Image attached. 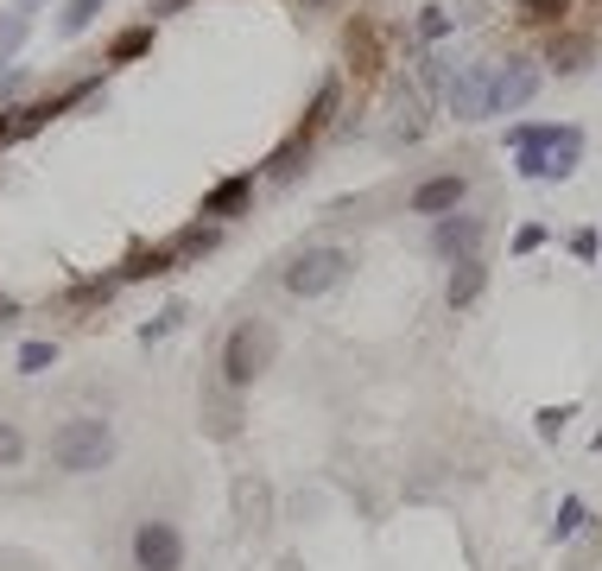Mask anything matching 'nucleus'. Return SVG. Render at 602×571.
<instances>
[{
	"label": "nucleus",
	"instance_id": "obj_1",
	"mask_svg": "<svg viewBox=\"0 0 602 571\" xmlns=\"http://www.w3.org/2000/svg\"><path fill=\"white\" fill-rule=\"evenodd\" d=\"M507 147L521 152V178H539V185H552V178H570L577 172V159H584V127H559V121H521V127H507Z\"/></svg>",
	"mask_w": 602,
	"mask_h": 571
},
{
	"label": "nucleus",
	"instance_id": "obj_2",
	"mask_svg": "<svg viewBox=\"0 0 602 571\" xmlns=\"http://www.w3.org/2000/svg\"><path fill=\"white\" fill-rule=\"evenodd\" d=\"M109 457H114L109 419H64V425L51 432V463H58V470H71V476H89V470H102Z\"/></svg>",
	"mask_w": 602,
	"mask_h": 571
},
{
	"label": "nucleus",
	"instance_id": "obj_3",
	"mask_svg": "<svg viewBox=\"0 0 602 571\" xmlns=\"http://www.w3.org/2000/svg\"><path fill=\"white\" fill-rule=\"evenodd\" d=\"M273 349H279L273 324L241 318V324L228 331V343H223V381H228V387H254V381L273 369Z\"/></svg>",
	"mask_w": 602,
	"mask_h": 571
},
{
	"label": "nucleus",
	"instance_id": "obj_4",
	"mask_svg": "<svg viewBox=\"0 0 602 571\" xmlns=\"http://www.w3.org/2000/svg\"><path fill=\"white\" fill-rule=\"evenodd\" d=\"M349 248H304L299 261L286 266V293L292 299H317V293H330V286H342V273H349Z\"/></svg>",
	"mask_w": 602,
	"mask_h": 571
},
{
	"label": "nucleus",
	"instance_id": "obj_5",
	"mask_svg": "<svg viewBox=\"0 0 602 571\" xmlns=\"http://www.w3.org/2000/svg\"><path fill=\"white\" fill-rule=\"evenodd\" d=\"M539 96V71L532 64H489V96H482V114H514Z\"/></svg>",
	"mask_w": 602,
	"mask_h": 571
},
{
	"label": "nucleus",
	"instance_id": "obj_6",
	"mask_svg": "<svg viewBox=\"0 0 602 571\" xmlns=\"http://www.w3.org/2000/svg\"><path fill=\"white\" fill-rule=\"evenodd\" d=\"M134 566L140 571H178L185 566V539L172 521H140L134 527Z\"/></svg>",
	"mask_w": 602,
	"mask_h": 571
},
{
	"label": "nucleus",
	"instance_id": "obj_7",
	"mask_svg": "<svg viewBox=\"0 0 602 571\" xmlns=\"http://www.w3.org/2000/svg\"><path fill=\"white\" fill-rule=\"evenodd\" d=\"M463 197H469V178L463 172H438V178H425L413 190V216H451V210H463Z\"/></svg>",
	"mask_w": 602,
	"mask_h": 571
},
{
	"label": "nucleus",
	"instance_id": "obj_8",
	"mask_svg": "<svg viewBox=\"0 0 602 571\" xmlns=\"http://www.w3.org/2000/svg\"><path fill=\"white\" fill-rule=\"evenodd\" d=\"M431 248L444 255V261H476V248H482V223L476 216H438V228H431Z\"/></svg>",
	"mask_w": 602,
	"mask_h": 571
},
{
	"label": "nucleus",
	"instance_id": "obj_9",
	"mask_svg": "<svg viewBox=\"0 0 602 571\" xmlns=\"http://www.w3.org/2000/svg\"><path fill=\"white\" fill-rule=\"evenodd\" d=\"M482 96H489V64H469V71L451 76V109H456V121H489V114H482Z\"/></svg>",
	"mask_w": 602,
	"mask_h": 571
},
{
	"label": "nucleus",
	"instance_id": "obj_10",
	"mask_svg": "<svg viewBox=\"0 0 602 571\" xmlns=\"http://www.w3.org/2000/svg\"><path fill=\"white\" fill-rule=\"evenodd\" d=\"M482 286H489V266H482V255H476V261H456V266H451V286H444L451 311H469V305L482 299Z\"/></svg>",
	"mask_w": 602,
	"mask_h": 571
},
{
	"label": "nucleus",
	"instance_id": "obj_11",
	"mask_svg": "<svg viewBox=\"0 0 602 571\" xmlns=\"http://www.w3.org/2000/svg\"><path fill=\"white\" fill-rule=\"evenodd\" d=\"M590 58H597V45L590 38H577V33H565V38H552V51H545V64L559 76H577V71H590Z\"/></svg>",
	"mask_w": 602,
	"mask_h": 571
},
{
	"label": "nucleus",
	"instance_id": "obj_12",
	"mask_svg": "<svg viewBox=\"0 0 602 571\" xmlns=\"http://www.w3.org/2000/svg\"><path fill=\"white\" fill-rule=\"evenodd\" d=\"M266 508H273L266 483L261 476H241V483H235V521H241V527H266Z\"/></svg>",
	"mask_w": 602,
	"mask_h": 571
},
{
	"label": "nucleus",
	"instance_id": "obj_13",
	"mask_svg": "<svg viewBox=\"0 0 602 571\" xmlns=\"http://www.w3.org/2000/svg\"><path fill=\"white\" fill-rule=\"evenodd\" d=\"M349 58H355V71H362V76L380 71V38H375L368 20H355V26H349Z\"/></svg>",
	"mask_w": 602,
	"mask_h": 571
},
{
	"label": "nucleus",
	"instance_id": "obj_14",
	"mask_svg": "<svg viewBox=\"0 0 602 571\" xmlns=\"http://www.w3.org/2000/svg\"><path fill=\"white\" fill-rule=\"evenodd\" d=\"M330 114H337V83H324V89H317V102H311V114H304V127H299V140H292V147H311V140L324 134V121H330Z\"/></svg>",
	"mask_w": 602,
	"mask_h": 571
},
{
	"label": "nucleus",
	"instance_id": "obj_15",
	"mask_svg": "<svg viewBox=\"0 0 602 571\" xmlns=\"http://www.w3.org/2000/svg\"><path fill=\"white\" fill-rule=\"evenodd\" d=\"M570 0H521V20L527 26H565Z\"/></svg>",
	"mask_w": 602,
	"mask_h": 571
},
{
	"label": "nucleus",
	"instance_id": "obj_16",
	"mask_svg": "<svg viewBox=\"0 0 602 571\" xmlns=\"http://www.w3.org/2000/svg\"><path fill=\"white\" fill-rule=\"evenodd\" d=\"M248 185H254V178H228V185H216L210 190V203H203V216H228V210L248 197Z\"/></svg>",
	"mask_w": 602,
	"mask_h": 571
},
{
	"label": "nucleus",
	"instance_id": "obj_17",
	"mask_svg": "<svg viewBox=\"0 0 602 571\" xmlns=\"http://www.w3.org/2000/svg\"><path fill=\"white\" fill-rule=\"evenodd\" d=\"M147 45H152V26H134V33H121V38H114V51H109V58H114V64H127V58H140Z\"/></svg>",
	"mask_w": 602,
	"mask_h": 571
},
{
	"label": "nucleus",
	"instance_id": "obj_18",
	"mask_svg": "<svg viewBox=\"0 0 602 571\" xmlns=\"http://www.w3.org/2000/svg\"><path fill=\"white\" fill-rule=\"evenodd\" d=\"M584 521H590V508H584V501H577V495H570L565 508H559V521H552V539H570V533L584 527Z\"/></svg>",
	"mask_w": 602,
	"mask_h": 571
},
{
	"label": "nucleus",
	"instance_id": "obj_19",
	"mask_svg": "<svg viewBox=\"0 0 602 571\" xmlns=\"http://www.w3.org/2000/svg\"><path fill=\"white\" fill-rule=\"evenodd\" d=\"M20 38H26V13H7V20H0V64L20 51Z\"/></svg>",
	"mask_w": 602,
	"mask_h": 571
},
{
	"label": "nucleus",
	"instance_id": "obj_20",
	"mask_svg": "<svg viewBox=\"0 0 602 571\" xmlns=\"http://www.w3.org/2000/svg\"><path fill=\"white\" fill-rule=\"evenodd\" d=\"M20 451H26L20 425H7V419H0V470H13V463H20Z\"/></svg>",
	"mask_w": 602,
	"mask_h": 571
},
{
	"label": "nucleus",
	"instance_id": "obj_21",
	"mask_svg": "<svg viewBox=\"0 0 602 571\" xmlns=\"http://www.w3.org/2000/svg\"><path fill=\"white\" fill-rule=\"evenodd\" d=\"M96 13H102V0H71V7H64V33H83Z\"/></svg>",
	"mask_w": 602,
	"mask_h": 571
},
{
	"label": "nucleus",
	"instance_id": "obj_22",
	"mask_svg": "<svg viewBox=\"0 0 602 571\" xmlns=\"http://www.w3.org/2000/svg\"><path fill=\"white\" fill-rule=\"evenodd\" d=\"M45 362H58V349H51V343H26V349H20V369H26V375H38Z\"/></svg>",
	"mask_w": 602,
	"mask_h": 571
},
{
	"label": "nucleus",
	"instance_id": "obj_23",
	"mask_svg": "<svg viewBox=\"0 0 602 571\" xmlns=\"http://www.w3.org/2000/svg\"><path fill=\"white\" fill-rule=\"evenodd\" d=\"M418 33H425V38H444V33H451V13H444V7H425Z\"/></svg>",
	"mask_w": 602,
	"mask_h": 571
},
{
	"label": "nucleus",
	"instance_id": "obj_24",
	"mask_svg": "<svg viewBox=\"0 0 602 571\" xmlns=\"http://www.w3.org/2000/svg\"><path fill=\"white\" fill-rule=\"evenodd\" d=\"M565 419H570V407H545V413H539V432H545V438H559V432H565Z\"/></svg>",
	"mask_w": 602,
	"mask_h": 571
},
{
	"label": "nucleus",
	"instance_id": "obj_25",
	"mask_svg": "<svg viewBox=\"0 0 602 571\" xmlns=\"http://www.w3.org/2000/svg\"><path fill=\"white\" fill-rule=\"evenodd\" d=\"M570 248H577L584 261H597V228H577V235H570Z\"/></svg>",
	"mask_w": 602,
	"mask_h": 571
},
{
	"label": "nucleus",
	"instance_id": "obj_26",
	"mask_svg": "<svg viewBox=\"0 0 602 571\" xmlns=\"http://www.w3.org/2000/svg\"><path fill=\"white\" fill-rule=\"evenodd\" d=\"M539 241H545V228L532 223V228H521V241H514V248H521V255H532V248H539Z\"/></svg>",
	"mask_w": 602,
	"mask_h": 571
},
{
	"label": "nucleus",
	"instance_id": "obj_27",
	"mask_svg": "<svg viewBox=\"0 0 602 571\" xmlns=\"http://www.w3.org/2000/svg\"><path fill=\"white\" fill-rule=\"evenodd\" d=\"M190 0H152V13H185Z\"/></svg>",
	"mask_w": 602,
	"mask_h": 571
},
{
	"label": "nucleus",
	"instance_id": "obj_28",
	"mask_svg": "<svg viewBox=\"0 0 602 571\" xmlns=\"http://www.w3.org/2000/svg\"><path fill=\"white\" fill-rule=\"evenodd\" d=\"M304 7H324V13H330V7H342V0H304Z\"/></svg>",
	"mask_w": 602,
	"mask_h": 571
},
{
	"label": "nucleus",
	"instance_id": "obj_29",
	"mask_svg": "<svg viewBox=\"0 0 602 571\" xmlns=\"http://www.w3.org/2000/svg\"><path fill=\"white\" fill-rule=\"evenodd\" d=\"M597 451H602V425H597Z\"/></svg>",
	"mask_w": 602,
	"mask_h": 571
}]
</instances>
